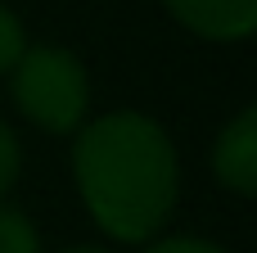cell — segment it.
Returning a JSON list of instances; mask_svg holds the SVG:
<instances>
[{
  "label": "cell",
  "mask_w": 257,
  "mask_h": 253,
  "mask_svg": "<svg viewBox=\"0 0 257 253\" xmlns=\"http://www.w3.org/2000/svg\"><path fill=\"white\" fill-rule=\"evenodd\" d=\"M72 177L86 213L117 244H145L158 235L181 195L172 136L136 109H113L95 122H81Z\"/></svg>",
  "instance_id": "cell-1"
},
{
  "label": "cell",
  "mask_w": 257,
  "mask_h": 253,
  "mask_svg": "<svg viewBox=\"0 0 257 253\" xmlns=\"http://www.w3.org/2000/svg\"><path fill=\"white\" fill-rule=\"evenodd\" d=\"M14 104L27 122H36L50 136H72L86 122L90 109V81L72 50L63 45H27L23 59L9 68Z\"/></svg>",
  "instance_id": "cell-2"
},
{
  "label": "cell",
  "mask_w": 257,
  "mask_h": 253,
  "mask_svg": "<svg viewBox=\"0 0 257 253\" xmlns=\"http://www.w3.org/2000/svg\"><path fill=\"white\" fill-rule=\"evenodd\" d=\"M212 177L244 199L257 195V109H239L221 127L212 145Z\"/></svg>",
  "instance_id": "cell-3"
},
{
  "label": "cell",
  "mask_w": 257,
  "mask_h": 253,
  "mask_svg": "<svg viewBox=\"0 0 257 253\" xmlns=\"http://www.w3.org/2000/svg\"><path fill=\"white\" fill-rule=\"evenodd\" d=\"M167 14L203 41H244L257 27V0H163Z\"/></svg>",
  "instance_id": "cell-4"
},
{
  "label": "cell",
  "mask_w": 257,
  "mask_h": 253,
  "mask_svg": "<svg viewBox=\"0 0 257 253\" xmlns=\"http://www.w3.org/2000/svg\"><path fill=\"white\" fill-rule=\"evenodd\" d=\"M0 253H41V235L23 208L0 204Z\"/></svg>",
  "instance_id": "cell-5"
},
{
  "label": "cell",
  "mask_w": 257,
  "mask_h": 253,
  "mask_svg": "<svg viewBox=\"0 0 257 253\" xmlns=\"http://www.w3.org/2000/svg\"><path fill=\"white\" fill-rule=\"evenodd\" d=\"M23 50H27V32H23L18 14L0 5V77H5L18 59H23Z\"/></svg>",
  "instance_id": "cell-6"
},
{
  "label": "cell",
  "mask_w": 257,
  "mask_h": 253,
  "mask_svg": "<svg viewBox=\"0 0 257 253\" xmlns=\"http://www.w3.org/2000/svg\"><path fill=\"white\" fill-rule=\"evenodd\" d=\"M18 167H23V149H18V136L9 131V122L0 118V199L9 195V186L18 181Z\"/></svg>",
  "instance_id": "cell-7"
},
{
  "label": "cell",
  "mask_w": 257,
  "mask_h": 253,
  "mask_svg": "<svg viewBox=\"0 0 257 253\" xmlns=\"http://www.w3.org/2000/svg\"><path fill=\"white\" fill-rule=\"evenodd\" d=\"M145 253H226L212 240H199V235H172V240H154Z\"/></svg>",
  "instance_id": "cell-8"
},
{
  "label": "cell",
  "mask_w": 257,
  "mask_h": 253,
  "mask_svg": "<svg viewBox=\"0 0 257 253\" xmlns=\"http://www.w3.org/2000/svg\"><path fill=\"white\" fill-rule=\"evenodd\" d=\"M63 253H108V249H99V244H72V249H63Z\"/></svg>",
  "instance_id": "cell-9"
}]
</instances>
